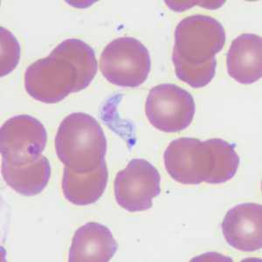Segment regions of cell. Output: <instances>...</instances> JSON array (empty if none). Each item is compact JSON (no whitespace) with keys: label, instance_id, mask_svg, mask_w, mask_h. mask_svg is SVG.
Here are the masks:
<instances>
[{"label":"cell","instance_id":"1","mask_svg":"<svg viewBox=\"0 0 262 262\" xmlns=\"http://www.w3.org/2000/svg\"><path fill=\"white\" fill-rule=\"evenodd\" d=\"M57 157L78 172L94 170L105 160L107 138L96 118L73 113L63 120L54 139Z\"/></svg>","mask_w":262,"mask_h":262},{"label":"cell","instance_id":"2","mask_svg":"<svg viewBox=\"0 0 262 262\" xmlns=\"http://www.w3.org/2000/svg\"><path fill=\"white\" fill-rule=\"evenodd\" d=\"M151 69L149 51L138 39L122 37L107 44L100 57V69L108 82L122 88H138Z\"/></svg>","mask_w":262,"mask_h":262},{"label":"cell","instance_id":"3","mask_svg":"<svg viewBox=\"0 0 262 262\" xmlns=\"http://www.w3.org/2000/svg\"><path fill=\"white\" fill-rule=\"evenodd\" d=\"M25 88L37 101L54 104L79 92L78 72L70 61L51 52L36 60L25 73Z\"/></svg>","mask_w":262,"mask_h":262},{"label":"cell","instance_id":"4","mask_svg":"<svg viewBox=\"0 0 262 262\" xmlns=\"http://www.w3.org/2000/svg\"><path fill=\"white\" fill-rule=\"evenodd\" d=\"M225 44L226 31L220 21L210 16H189L177 26L173 53L199 65L215 58Z\"/></svg>","mask_w":262,"mask_h":262},{"label":"cell","instance_id":"5","mask_svg":"<svg viewBox=\"0 0 262 262\" xmlns=\"http://www.w3.org/2000/svg\"><path fill=\"white\" fill-rule=\"evenodd\" d=\"M195 111V102L191 94L174 84L154 86L147 96V118L152 126L163 132L184 130L192 122Z\"/></svg>","mask_w":262,"mask_h":262},{"label":"cell","instance_id":"6","mask_svg":"<svg viewBox=\"0 0 262 262\" xmlns=\"http://www.w3.org/2000/svg\"><path fill=\"white\" fill-rule=\"evenodd\" d=\"M160 182L161 177L154 165L144 159H132L115 179L116 202L128 212L147 211L161 192Z\"/></svg>","mask_w":262,"mask_h":262},{"label":"cell","instance_id":"7","mask_svg":"<svg viewBox=\"0 0 262 262\" xmlns=\"http://www.w3.org/2000/svg\"><path fill=\"white\" fill-rule=\"evenodd\" d=\"M48 133L42 122L28 115L7 120L0 131L2 161L18 165L35 160L44 151Z\"/></svg>","mask_w":262,"mask_h":262},{"label":"cell","instance_id":"8","mask_svg":"<svg viewBox=\"0 0 262 262\" xmlns=\"http://www.w3.org/2000/svg\"><path fill=\"white\" fill-rule=\"evenodd\" d=\"M167 172L182 185L206 183L211 173V156L206 141L182 137L170 142L164 153Z\"/></svg>","mask_w":262,"mask_h":262},{"label":"cell","instance_id":"9","mask_svg":"<svg viewBox=\"0 0 262 262\" xmlns=\"http://www.w3.org/2000/svg\"><path fill=\"white\" fill-rule=\"evenodd\" d=\"M222 232L231 247L242 252H254L262 247V206L244 203L227 212Z\"/></svg>","mask_w":262,"mask_h":262},{"label":"cell","instance_id":"10","mask_svg":"<svg viewBox=\"0 0 262 262\" xmlns=\"http://www.w3.org/2000/svg\"><path fill=\"white\" fill-rule=\"evenodd\" d=\"M118 245L107 227L89 222L75 232L69 249V262H107Z\"/></svg>","mask_w":262,"mask_h":262},{"label":"cell","instance_id":"11","mask_svg":"<svg viewBox=\"0 0 262 262\" xmlns=\"http://www.w3.org/2000/svg\"><path fill=\"white\" fill-rule=\"evenodd\" d=\"M227 72L241 84H252L262 76L261 37L244 33L237 37L227 56Z\"/></svg>","mask_w":262,"mask_h":262},{"label":"cell","instance_id":"12","mask_svg":"<svg viewBox=\"0 0 262 262\" xmlns=\"http://www.w3.org/2000/svg\"><path fill=\"white\" fill-rule=\"evenodd\" d=\"M108 179L105 160L94 170L78 172L66 166L63 170L62 191L66 200L75 206H89L104 193Z\"/></svg>","mask_w":262,"mask_h":262},{"label":"cell","instance_id":"13","mask_svg":"<svg viewBox=\"0 0 262 262\" xmlns=\"http://www.w3.org/2000/svg\"><path fill=\"white\" fill-rule=\"evenodd\" d=\"M1 172L6 184L17 193L35 196L48 185L51 177L50 162L43 155L35 160L18 165L2 161Z\"/></svg>","mask_w":262,"mask_h":262},{"label":"cell","instance_id":"14","mask_svg":"<svg viewBox=\"0 0 262 262\" xmlns=\"http://www.w3.org/2000/svg\"><path fill=\"white\" fill-rule=\"evenodd\" d=\"M52 53L69 60L76 69L79 92L90 86L98 68L95 51L89 44L81 39H66L57 46Z\"/></svg>","mask_w":262,"mask_h":262},{"label":"cell","instance_id":"15","mask_svg":"<svg viewBox=\"0 0 262 262\" xmlns=\"http://www.w3.org/2000/svg\"><path fill=\"white\" fill-rule=\"evenodd\" d=\"M206 141L212 160V170L207 184L217 185L229 181L235 176L241 162L235 150V144L221 138Z\"/></svg>","mask_w":262,"mask_h":262},{"label":"cell","instance_id":"16","mask_svg":"<svg viewBox=\"0 0 262 262\" xmlns=\"http://www.w3.org/2000/svg\"><path fill=\"white\" fill-rule=\"evenodd\" d=\"M172 61L177 77L193 89H201L208 85L214 78L217 67L216 58L206 62L195 65L181 59L172 53Z\"/></svg>","mask_w":262,"mask_h":262},{"label":"cell","instance_id":"17","mask_svg":"<svg viewBox=\"0 0 262 262\" xmlns=\"http://www.w3.org/2000/svg\"><path fill=\"white\" fill-rule=\"evenodd\" d=\"M1 31V77L9 75L18 65L20 57V47L18 40L10 31Z\"/></svg>","mask_w":262,"mask_h":262}]
</instances>
